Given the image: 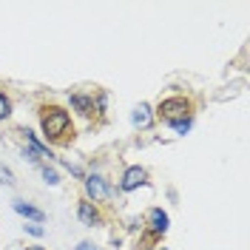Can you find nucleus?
Returning <instances> with one entry per match:
<instances>
[{
  "label": "nucleus",
  "instance_id": "15",
  "mask_svg": "<svg viewBox=\"0 0 250 250\" xmlns=\"http://www.w3.org/2000/svg\"><path fill=\"white\" fill-rule=\"evenodd\" d=\"M12 117V100L0 91V120H9Z\"/></svg>",
  "mask_w": 250,
  "mask_h": 250
},
{
  "label": "nucleus",
  "instance_id": "6",
  "mask_svg": "<svg viewBox=\"0 0 250 250\" xmlns=\"http://www.w3.org/2000/svg\"><path fill=\"white\" fill-rule=\"evenodd\" d=\"M77 219L85 225V228H97V225L103 222V213H100V208H97L94 202L83 199V202H77Z\"/></svg>",
  "mask_w": 250,
  "mask_h": 250
},
{
  "label": "nucleus",
  "instance_id": "17",
  "mask_svg": "<svg viewBox=\"0 0 250 250\" xmlns=\"http://www.w3.org/2000/svg\"><path fill=\"white\" fill-rule=\"evenodd\" d=\"M74 250H97V248H94L91 242H80V245H77Z\"/></svg>",
  "mask_w": 250,
  "mask_h": 250
},
{
  "label": "nucleus",
  "instance_id": "7",
  "mask_svg": "<svg viewBox=\"0 0 250 250\" xmlns=\"http://www.w3.org/2000/svg\"><path fill=\"white\" fill-rule=\"evenodd\" d=\"M168 225H171V219H168V213L162 208H151L148 210V230H151V236H165Z\"/></svg>",
  "mask_w": 250,
  "mask_h": 250
},
{
  "label": "nucleus",
  "instance_id": "10",
  "mask_svg": "<svg viewBox=\"0 0 250 250\" xmlns=\"http://www.w3.org/2000/svg\"><path fill=\"white\" fill-rule=\"evenodd\" d=\"M12 210H15V213H20L23 219H29V222H37V225L46 219V213H43L40 208H34V205L26 202V199H15V202H12Z\"/></svg>",
  "mask_w": 250,
  "mask_h": 250
},
{
  "label": "nucleus",
  "instance_id": "12",
  "mask_svg": "<svg viewBox=\"0 0 250 250\" xmlns=\"http://www.w3.org/2000/svg\"><path fill=\"white\" fill-rule=\"evenodd\" d=\"M173 134H179V137H185L188 131L193 128V117H185V120H176V123H171Z\"/></svg>",
  "mask_w": 250,
  "mask_h": 250
},
{
  "label": "nucleus",
  "instance_id": "3",
  "mask_svg": "<svg viewBox=\"0 0 250 250\" xmlns=\"http://www.w3.org/2000/svg\"><path fill=\"white\" fill-rule=\"evenodd\" d=\"M83 188H85V199L94 202V205L105 202L108 196L117 193V190L108 185V179H105L103 173H85V176H83Z\"/></svg>",
  "mask_w": 250,
  "mask_h": 250
},
{
  "label": "nucleus",
  "instance_id": "9",
  "mask_svg": "<svg viewBox=\"0 0 250 250\" xmlns=\"http://www.w3.org/2000/svg\"><path fill=\"white\" fill-rule=\"evenodd\" d=\"M68 103H71V108L77 111L80 117H91L94 111V97H88V94H83V91H74V94H68Z\"/></svg>",
  "mask_w": 250,
  "mask_h": 250
},
{
  "label": "nucleus",
  "instance_id": "13",
  "mask_svg": "<svg viewBox=\"0 0 250 250\" xmlns=\"http://www.w3.org/2000/svg\"><path fill=\"white\" fill-rule=\"evenodd\" d=\"M57 162H60L62 168H65V171L74 176V179H83V176H85V171H83L80 165H74V162H68V159H57Z\"/></svg>",
  "mask_w": 250,
  "mask_h": 250
},
{
  "label": "nucleus",
  "instance_id": "8",
  "mask_svg": "<svg viewBox=\"0 0 250 250\" xmlns=\"http://www.w3.org/2000/svg\"><path fill=\"white\" fill-rule=\"evenodd\" d=\"M154 120H156V114H154V108L148 105V103H140V105H134V111H131V123H134V128H151L154 125Z\"/></svg>",
  "mask_w": 250,
  "mask_h": 250
},
{
  "label": "nucleus",
  "instance_id": "19",
  "mask_svg": "<svg viewBox=\"0 0 250 250\" xmlns=\"http://www.w3.org/2000/svg\"><path fill=\"white\" fill-rule=\"evenodd\" d=\"M156 250H168V248H156Z\"/></svg>",
  "mask_w": 250,
  "mask_h": 250
},
{
  "label": "nucleus",
  "instance_id": "1",
  "mask_svg": "<svg viewBox=\"0 0 250 250\" xmlns=\"http://www.w3.org/2000/svg\"><path fill=\"white\" fill-rule=\"evenodd\" d=\"M40 128L48 142H62L65 134L71 131V114L60 105H46L40 111Z\"/></svg>",
  "mask_w": 250,
  "mask_h": 250
},
{
  "label": "nucleus",
  "instance_id": "4",
  "mask_svg": "<svg viewBox=\"0 0 250 250\" xmlns=\"http://www.w3.org/2000/svg\"><path fill=\"white\" fill-rule=\"evenodd\" d=\"M148 182V171L140 168V165H131V168H125L123 176H120V190L123 193H131V190H137Z\"/></svg>",
  "mask_w": 250,
  "mask_h": 250
},
{
  "label": "nucleus",
  "instance_id": "14",
  "mask_svg": "<svg viewBox=\"0 0 250 250\" xmlns=\"http://www.w3.org/2000/svg\"><path fill=\"white\" fill-rule=\"evenodd\" d=\"M0 185H6V188H15V185H17L15 173L9 171V168H6V165H0Z\"/></svg>",
  "mask_w": 250,
  "mask_h": 250
},
{
  "label": "nucleus",
  "instance_id": "11",
  "mask_svg": "<svg viewBox=\"0 0 250 250\" xmlns=\"http://www.w3.org/2000/svg\"><path fill=\"white\" fill-rule=\"evenodd\" d=\"M37 171H40V176H43V182H46V185H60V173H57V168H51L48 162L37 165Z\"/></svg>",
  "mask_w": 250,
  "mask_h": 250
},
{
  "label": "nucleus",
  "instance_id": "18",
  "mask_svg": "<svg viewBox=\"0 0 250 250\" xmlns=\"http://www.w3.org/2000/svg\"><path fill=\"white\" fill-rule=\"evenodd\" d=\"M26 250H46V248H26Z\"/></svg>",
  "mask_w": 250,
  "mask_h": 250
},
{
  "label": "nucleus",
  "instance_id": "5",
  "mask_svg": "<svg viewBox=\"0 0 250 250\" xmlns=\"http://www.w3.org/2000/svg\"><path fill=\"white\" fill-rule=\"evenodd\" d=\"M20 134H23V140H26V148H31V151H34V154L40 156L43 162H51V159H57V156L51 154V148H48L46 142H43L40 137H37V134H34V131H29V128H23Z\"/></svg>",
  "mask_w": 250,
  "mask_h": 250
},
{
  "label": "nucleus",
  "instance_id": "16",
  "mask_svg": "<svg viewBox=\"0 0 250 250\" xmlns=\"http://www.w3.org/2000/svg\"><path fill=\"white\" fill-rule=\"evenodd\" d=\"M23 228H26V233L34 236V239H43V236H46V228L37 225V222H29V225H23Z\"/></svg>",
  "mask_w": 250,
  "mask_h": 250
},
{
  "label": "nucleus",
  "instance_id": "2",
  "mask_svg": "<svg viewBox=\"0 0 250 250\" xmlns=\"http://www.w3.org/2000/svg\"><path fill=\"white\" fill-rule=\"evenodd\" d=\"M154 114L159 117V120H165V123L171 125V123H176V120L190 117V103H188L185 97H165V100L156 105Z\"/></svg>",
  "mask_w": 250,
  "mask_h": 250
}]
</instances>
